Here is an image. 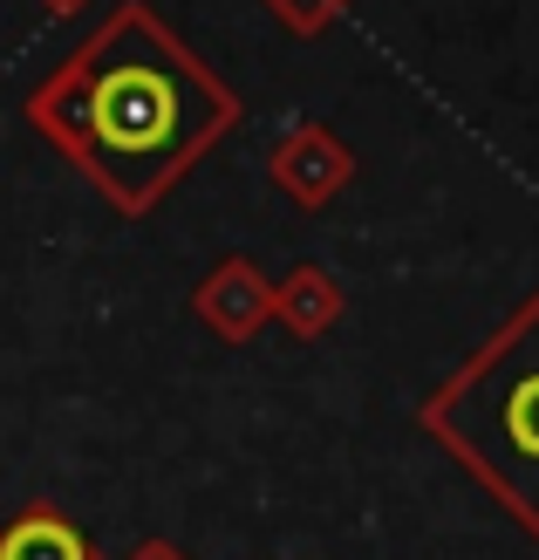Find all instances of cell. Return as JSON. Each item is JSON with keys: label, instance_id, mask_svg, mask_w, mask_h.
<instances>
[{"label": "cell", "instance_id": "6", "mask_svg": "<svg viewBox=\"0 0 539 560\" xmlns=\"http://www.w3.org/2000/svg\"><path fill=\"white\" fill-rule=\"evenodd\" d=\"M0 560H96V547L62 506H21L0 526Z\"/></svg>", "mask_w": 539, "mask_h": 560}, {"label": "cell", "instance_id": "1", "mask_svg": "<svg viewBox=\"0 0 539 560\" xmlns=\"http://www.w3.org/2000/svg\"><path fill=\"white\" fill-rule=\"evenodd\" d=\"M21 109L124 219H144L219 137L246 124L239 90L198 62L151 0H117V14L96 21Z\"/></svg>", "mask_w": 539, "mask_h": 560}, {"label": "cell", "instance_id": "3", "mask_svg": "<svg viewBox=\"0 0 539 560\" xmlns=\"http://www.w3.org/2000/svg\"><path fill=\"white\" fill-rule=\"evenodd\" d=\"M267 178L288 191L301 212H321V206H335V199L355 185V151H349L328 124H294V130L267 151Z\"/></svg>", "mask_w": 539, "mask_h": 560}, {"label": "cell", "instance_id": "8", "mask_svg": "<svg viewBox=\"0 0 539 560\" xmlns=\"http://www.w3.org/2000/svg\"><path fill=\"white\" fill-rule=\"evenodd\" d=\"M124 560H191L185 547H172V540H144V547H130Z\"/></svg>", "mask_w": 539, "mask_h": 560}, {"label": "cell", "instance_id": "7", "mask_svg": "<svg viewBox=\"0 0 539 560\" xmlns=\"http://www.w3.org/2000/svg\"><path fill=\"white\" fill-rule=\"evenodd\" d=\"M260 8L288 27V35H301V42H315V35H328L335 21H342L355 0H260Z\"/></svg>", "mask_w": 539, "mask_h": 560}, {"label": "cell", "instance_id": "9", "mask_svg": "<svg viewBox=\"0 0 539 560\" xmlns=\"http://www.w3.org/2000/svg\"><path fill=\"white\" fill-rule=\"evenodd\" d=\"M42 8H48V14H82L90 0H42Z\"/></svg>", "mask_w": 539, "mask_h": 560}, {"label": "cell", "instance_id": "2", "mask_svg": "<svg viewBox=\"0 0 539 560\" xmlns=\"http://www.w3.org/2000/svg\"><path fill=\"white\" fill-rule=\"evenodd\" d=\"M417 424L499 499L526 540H539V288L423 397Z\"/></svg>", "mask_w": 539, "mask_h": 560}, {"label": "cell", "instance_id": "4", "mask_svg": "<svg viewBox=\"0 0 539 560\" xmlns=\"http://www.w3.org/2000/svg\"><path fill=\"white\" fill-rule=\"evenodd\" d=\"M191 315L206 322L219 342H253L267 322H273V280L253 267V260H219L206 280L191 288Z\"/></svg>", "mask_w": 539, "mask_h": 560}, {"label": "cell", "instance_id": "5", "mask_svg": "<svg viewBox=\"0 0 539 560\" xmlns=\"http://www.w3.org/2000/svg\"><path fill=\"white\" fill-rule=\"evenodd\" d=\"M342 307H349L342 280H335L328 267H315V260H301L294 273H280V280H273V322L288 328V335H301V342L328 335L335 322H342Z\"/></svg>", "mask_w": 539, "mask_h": 560}]
</instances>
